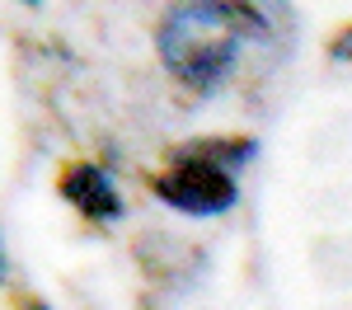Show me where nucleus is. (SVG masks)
<instances>
[{"instance_id": "nucleus-1", "label": "nucleus", "mask_w": 352, "mask_h": 310, "mask_svg": "<svg viewBox=\"0 0 352 310\" xmlns=\"http://www.w3.org/2000/svg\"><path fill=\"white\" fill-rule=\"evenodd\" d=\"M244 38L249 14L240 0H174L155 28L160 61L188 89H212L226 80Z\"/></svg>"}, {"instance_id": "nucleus-2", "label": "nucleus", "mask_w": 352, "mask_h": 310, "mask_svg": "<svg viewBox=\"0 0 352 310\" xmlns=\"http://www.w3.org/2000/svg\"><path fill=\"white\" fill-rule=\"evenodd\" d=\"M249 155H254L249 141H235V146H197V151H184L169 169H160L151 179V188H155L160 202H169L184 217H221L240 197L230 165L235 160H249Z\"/></svg>"}, {"instance_id": "nucleus-3", "label": "nucleus", "mask_w": 352, "mask_h": 310, "mask_svg": "<svg viewBox=\"0 0 352 310\" xmlns=\"http://www.w3.org/2000/svg\"><path fill=\"white\" fill-rule=\"evenodd\" d=\"M61 197L89 221H118L122 217V193L104 165H71L61 179Z\"/></svg>"}, {"instance_id": "nucleus-4", "label": "nucleus", "mask_w": 352, "mask_h": 310, "mask_svg": "<svg viewBox=\"0 0 352 310\" xmlns=\"http://www.w3.org/2000/svg\"><path fill=\"white\" fill-rule=\"evenodd\" d=\"M329 56H333V61H348V66H352V24L343 28L333 43H329Z\"/></svg>"}, {"instance_id": "nucleus-5", "label": "nucleus", "mask_w": 352, "mask_h": 310, "mask_svg": "<svg viewBox=\"0 0 352 310\" xmlns=\"http://www.w3.org/2000/svg\"><path fill=\"white\" fill-rule=\"evenodd\" d=\"M28 310H52V306H43V301H33V306H28Z\"/></svg>"}, {"instance_id": "nucleus-6", "label": "nucleus", "mask_w": 352, "mask_h": 310, "mask_svg": "<svg viewBox=\"0 0 352 310\" xmlns=\"http://www.w3.org/2000/svg\"><path fill=\"white\" fill-rule=\"evenodd\" d=\"M24 5H43V0H24Z\"/></svg>"}]
</instances>
